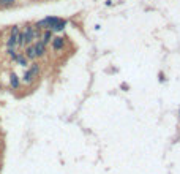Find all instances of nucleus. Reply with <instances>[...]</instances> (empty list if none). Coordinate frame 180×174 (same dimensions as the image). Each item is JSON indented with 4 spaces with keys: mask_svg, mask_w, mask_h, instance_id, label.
Masks as SVG:
<instances>
[{
    "mask_svg": "<svg viewBox=\"0 0 180 174\" xmlns=\"http://www.w3.org/2000/svg\"><path fill=\"white\" fill-rule=\"evenodd\" d=\"M38 71H40V66H38L36 63L32 65V68L25 71V74H24V81H25V83H32V81H33V78L38 74Z\"/></svg>",
    "mask_w": 180,
    "mask_h": 174,
    "instance_id": "1",
    "label": "nucleus"
},
{
    "mask_svg": "<svg viewBox=\"0 0 180 174\" xmlns=\"http://www.w3.org/2000/svg\"><path fill=\"white\" fill-rule=\"evenodd\" d=\"M35 30L32 29V27H25V32L22 33V41L24 43H30L32 41V40L35 38Z\"/></svg>",
    "mask_w": 180,
    "mask_h": 174,
    "instance_id": "2",
    "label": "nucleus"
},
{
    "mask_svg": "<svg viewBox=\"0 0 180 174\" xmlns=\"http://www.w3.org/2000/svg\"><path fill=\"white\" fill-rule=\"evenodd\" d=\"M33 48H35V54H36V57H41V56L44 54V51H46V45H44L43 41H38Z\"/></svg>",
    "mask_w": 180,
    "mask_h": 174,
    "instance_id": "3",
    "label": "nucleus"
},
{
    "mask_svg": "<svg viewBox=\"0 0 180 174\" xmlns=\"http://www.w3.org/2000/svg\"><path fill=\"white\" fill-rule=\"evenodd\" d=\"M65 25H66V21H63V19H57L54 24H52V30H63L65 29Z\"/></svg>",
    "mask_w": 180,
    "mask_h": 174,
    "instance_id": "4",
    "label": "nucleus"
},
{
    "mask_svg": "<svg viewBox=\"0 0 180 174\" xmlns=\"http://www.w3.org/2000/svg\"><path fill=\"white\" fill-rule=\"evenodd\" d=\"M52 46H54V49H62V48H63V38H60V36L54 38Z\"/></svg>",
    "mask_w": 180,
    "mask_h": 174,
    "instance_id": "5",
    "label": "nucleus"
},
{
    "mask_svg": "<svg viewBox=\"0 0 180 174\" xmlns=\"http://www.w3.org/2000/svg\"><path fill=\"white\" fill-rule=\"evenodd\" d=\"M10 83H11V87H13V89H18V87H19V79H18V76H16L15 73L11 74Z\"/></svg>",
    "mask_w": 180,
    "mask_h": 174,
    "instance_id": "6",
    "label": "nucleus"
},
{
    "mask_svg": "<svg viewBox=\"0 0 180 174\" xmlns=\"http://www.w3.org/2000/svg\"><path fill=\"white\" fill-rule=\"evenodd\" d=\"M25 52H27V57H29V59H35V57H36V54H35V48H33V46H29Z\"/></svg>",
    "mask_w": 180,
    "mask_h": 174,
    "instance_id": "7",
    "label": "nucleus"
},
{
    "mask_svg": "<svg viewBox=\"0 0 180 174\" xmlns=\"http://www.w3.org/2000/svg\"><path fill=\"white\" fill-rule=\"evenodd\" d=\"M51 36H52V33H51V30H48V32L44 33V36H43V40H41V41H43L44 45H48V43L51 41Z\"/></svg>",
    "mask_w": 180,
    "mask_h": 174,
    "instance_id": "8",
    "label": "nucleus"
},
{
    "mask_svg": "<svg viewBox=\"0 0 180 174\" xmlns=\"http://www.w3.org/2000/svg\"><path fill=\"white\" fill-rule=\"evenodd\" d=\"M16 60H18L21 65H25V63H27V60H25V57H24V56H18V57H16Z\"/></svg>",
    "mask_w": 180,
    "mask_h": 174,
    "instance_id": "9",
    "label": "nucleus"
},
{
    "mask_svg": "<svg viewBox=\"0 0 180 174\" xmlns=\"http://www.w3.org/2000/svg\"><path fill=\"white\" fill-rule=\"evenodd\" d=\"M13 2H15V0H0V5L8 6V5H13Z\"/></svg>",
    "mask_w": 180,
    "mask_h": 174,
    "instance_id": "10",
    "label": "nucleus"
}]
</instances>
